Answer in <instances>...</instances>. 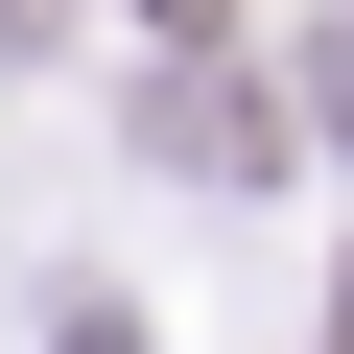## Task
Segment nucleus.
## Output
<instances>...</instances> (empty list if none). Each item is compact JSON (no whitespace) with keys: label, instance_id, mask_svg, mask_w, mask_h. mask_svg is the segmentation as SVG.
<instances>
[{"label":"nucleus","instance_id":"1","mask_svg":"<svg viewBox=\"0 0 354 354\" xmlns=\"http://www.w3.org/2000/svg\"><path fill=\"white\" fill-rule=\"evenodd\" d=\"M0 24H48V0H0Z\"/></svg>","mask_w":354,"mask_h":354}]
</instances>
